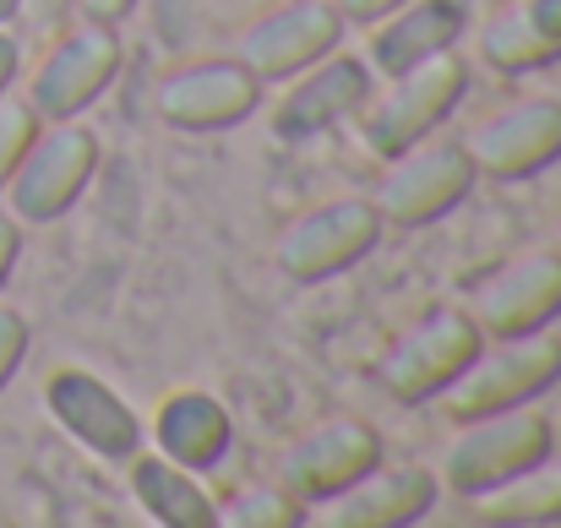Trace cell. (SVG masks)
Instances as JSON below:
<instances>
[{
    "label": "cell",
    "instance_id": "6da1fadb",
    "mask_svg": "<svg viewBox=\"0 0 561 528\" xmlns=\"http://www.w3.org/2000/svg\"><path fill=\"white\" fill-rule=\"evenodd\" d=\"M546 452H557V431L546 414H535V403L491 409V414L453 420V436L442 441V458H436V480L469 502V496L513 480L518 469H529Z\"/></svg>",
    "mask_w": 561,
    "mask_h": 528
},
{
    "label": "cell",
    "instance_id": "7a4b0ae2",
    "mask_svg": "<svg viewBox=\"0 0 561 528\" xmlns=\"http://www.w3.org/2000/svg\"><path fill=\"white\" fill-rule=\"evenodd\" d=\"M469 93V60L458 49L447 55H431L420 66H403L392 77H381V93L371 88L366 110L355 115L360 120V137L376 159H392L403 148H414L420 137H431Z\"/></svg>",
    "mask_w": 561,
    "mask_h": 528
},
{
    "label": "cell",
    "instance_id": "3957f363",
    "mask_svg": "<svg viewBox=\"0 0 561 528\" xmlns=\"http://www.w3.org/2000/svg\"><path fill=\"white\" fill-rule=\"evenodd\" d=\"M561 381V338L551 328L535 333H507V338H480L469 365L442 387V409L453 420L491 414V409H518L535 403Z\"/></svg>",
    "mask_w": 561,
    "mask_h": 528
},
{
    "label": "cell",
    "instance_id": "277c9868",
    "mask_svg": "<svg viewBox=\"0 0 561 528\" xmlns=\"http://www.w3.org/2000/svg\"><path fill=\"white\" fill-rule=\"evenodd\" d=\"M93 175H99V137L82 126V115L77 120H38L16 175L5 180L0 196L11 202V213L22 223H55L82 202Z\"/></svg>",
    "mask_w": 561,
    "mask_h": 528
},
{
    "label": "cell",
    "instance_id": "5b68a950",
    "mask_svg": "<svg viewBox=\"0 0 561 528\" xmlns=\"http://www.w3.org/2000/svg\"><path fill=\"white\" fill-rule=\"evenodd\" d=\"M474 185V164H469V148L453 142V137H420L414 148L392 153L387 170L376 180L371 207L381 213V223H403V229H420V223H436L447 218Z\"/></svg>",
    "mask_w": 561,
    "mask_h": 528
},
{
    "label": "cell",
    "instance_id": "8992f818",
    "mask_svg": "<svg viewBox=\"0 0 561 528\" xmlns=\"http://www.w3.org/2000/svg\"><path fill=\"white\" fill-rule=\"evenodd\" d=\"M480 328L463 306H431L420 311L376 359V381L403 398V403H425L442 398V387L469 365V354L480 349Z\"/></svg>",
    "mask_w": 561,
    "mask_h": 528
},
{
    "label": "cell",
    "instance_id": "52a82bcc",
    "mask_svg": "<svg viewBox=\"0 0 561 528\" xmlns=\"http://www.w3.org/2000/svg\"><path fill=\"white\" fill-rule=\"evenodd\" d=\"M376 240H381V213L366 196H339L284 223V234L273 240V267L289 284H322L371 256Z\"/></svg>",
    "mask_w": 561,
    "mask_h": 528
},
{
    "label": "cell",
    "instance_id": "ba28073f",
    "mask_svg": "<svg viewBox=\"0 0 561 528\" xmlns=\"http://www.w3.org/2000/svg\"><path fill=\"white\" fill-rule=\"evenodd\" d=\"M121 33L104 27V22H82V27H66L44 60L33 66V82H27V104L38 120H77L88 104H99L110 93V82L121 77Z\"/></svg>",
    "mask_w": 561,
    "mask_h": 528
},
{
    "label": "cell",
    "instance_id": "9c48e42d",
    "mask_svg": "<svg viewBox=\"0 0 561 528\" xmlns=\"http://www.w3.org/2000/svg\"><path fill=\"white\" fill-rule=\"evenodd\" d=\"M256 104H262V82L234 55L186 60L153 82V115L175 131H229L251 120Z\"/></svg>",
    "mask_w": 561,
    "mask_h": 528
},
{
    "label": "cell",
    "instance_id": "30bf717a",
    "mask_svg": "<svg viewBox=\"0 0 561 528\" xmlns=\"http://www.w3.org/2000/svg\"><path fill=\"white\" fill-rule=\"evenodd\" d=\"M463 311L474 317V328L485 338L551 328L561 317V251L557 245H535V251L507 256L496 273H485L474 284Z\"/></svg>",
    "mask_w": 561,
    "mask_h": 528
},
{
    "label": "cell",
    "instance_id": "8fae6325",
    "mask_svg": "<svg viewBox=\"0 0 561 528\" xmlns=\"http://www.w3.org/2000/svg\"><path fill=\"white\" fill-rule=\"evenodd\" d=\"M376 77L360 55L328 49L322 60H311L306 71L284 77V93L273 104V137L284 142H306L322 131H339L344 120H355L371 99Z\"/></svg>",
    "mask_w": 561,
    "mask_h": 528
},
{
    "label": "cell",
    "instance_id": "7c38bea8",
    "mask_svg": "<svg viewBox=\"0 0 561 528\" xmlns=\"http://www.w3.org/2000/svg\"><path fill=\"white\" fill-rule=\"evenodd\" d=\"M44 409L55 414V425L88 447L93 458H110V463H126L131 452H142V420L137 409L93 370L82 365H60L49 381H44Z\"/></svg>",
    "mask_w": 561,
    "mask_h": 528
},
{
    "label": "cell",
    "instance_id": "4fadbf2b",
    "mask_svg": "<svg viewBox=\"0 0 561 528\" xmlns=\"http://www.w3.org/2000/svg\"><path fill=\"white\" fill-rule=\"evenodd\" d=\"M344 16L328 5V0H284L273 11H262L240 44H234V60L256 77V82H284L295 71H306L311 60H322L328 49L344 44Z\"/></svg>",
    "mask_w": 561,
    "mask_h": 528
},
{
    "label": "cell",
    "instance_id": "5bb4252c",
    "mask_svg": "<svg viewBox=\"0 0 561 528\" xmlns=\"http://www.w3.org/2000/svg\"><path fill=\"white\" fill-rule=\"evenodd\" d=\"M381 458V436L355 414H333L322 425H311L306 436H295L278 458V485L306 502V513L317 502H328L333 491H344L355 474H366Z\"/></svg>",
    "mask_w": 561,
    "mask_h": 528
},
{
    "label": "cell",
    "instance_id": "9a60e30c",
    "mask_svg": "<svg viewBox=\"0 0 561 528\" xmlns=\"http://www.w3.org/2000/svg\"><path fill=\"white\" fill-rule=\"evenodd\" d=\"M442 496L436 469L420 463H381L376 458L366 474H355L344 491H333L328 502H317L306 518L328 528H403L420 524Z\"/></svg>",
    "mask_w": 561,
    "mask_h": 528
},
{
    "label": "cell",
    "instance_id": "2e32d148",
    "mask_svg": "<svg viewBox=\"0 0 561 528\" xmlns=\"http://www.w3.org/2000/svg\"><path fill=\"white\" fill-rule=\"evenodd\" d=\"M474 175L491 180H529L561 159V99H518L496 115H485L469 137Z\"/></svg>",
    "mask_w": 561,
    "mask_h": 528
},
{
    "label": "cell",
    "instance_id": "e0dca14e",
    "mask_svg": "<svg viewBox=\"0 0 561 528\" xmlns=\"http://www.w3.org/2000/svg\"><path fill=\"white\" fill-rule=\"evenodd\" d=\"M469 27V5L463 0H403L398 11H387L381 22L366 27V66L371 77H392L403 66H420L431 55H447L463 44Z\"/></svg>",
    "mask_w": 561,
    "mask_h": 528
},
{
    "label": "cell",
    "instance_id": "ac0fdd59",
    "mask_svg": "<svg viewBox=\"0 0 561 528\" xmlns=\"http://www.w3.org/2000/svg\"><path fill=\"white\" fill-rule=\"evenodd\" d=\"M474 55L496 77H524V71L557 66L561 60V0H507L502 11H491L480 22Z\"/></svg>",
    "mask_w": 561,
    "mask_h": 528
},
{
    "label": "cell",
    "instance_id": "d6986e66",
    "mask_svg": "<svg viewBox=\"0 0 561 528\" xmlns=\"http://www.w3.org/2000/svg\"><path fill=\"white\" fill-rule=\"evenodd\" d=\"M229 441H234V420H229V409H224L213 392L181 387V392H170V398L159 403V420H153V452H164V458L186 463V469H196V474H207V469L224 463Z\"/></svg>",
    "mask_w": 561,
    "mask_h": 528
},
{
    "label": "cell",
    "instance_id": "ffe728a7",
    "mask_svg": "<svg viewBox=\"0 0 561 528\" xmlns=\"http://www.w3.org/2000/svg\"><path fill=\"white\" fill-rule=\"evenodd\" d=\"M131 469V496L137 507L164 528H213V507L218 496L202 485V474L164 458V452H131L126 458Z\"/></svg>",
    "mask_w": 561,
    "mask_h": 528
},
{
    "label": "cell",
    "instance_id": "44dd1931",
    "mask_svg": "<svg viewBox=\"0 0 561 528\" xmlns=\"http://www.w3.org/2000/svg\"><path fill=\"white\" fill-rule=\"evenodd\" d=\"M469 507L485 524H561V458L557 452L535 458L513 480L469 496Z\"/></svg>",
    "mask_w": 561,
    "mask_h": 528
},
{
    "label": "cell",
    "instance_id": "7402d4cb",
    "mask_svg": "<svg viewBox=\"0 0 561 528\" xmlns=\"http://www.w3.org/2000/svg\"><path fill=\"white\" fill-rule=\"evenodd\" d=\"M213 524L224 528H295L306 524V502H295L278 480L273 485H245L213 507Z\"/></svg>",
    "mask_w": 561,
    "mask_h": 528
},
{
    "label": "cell",
    "instance_id": "603a6c76",
    "mask_svg": "<svg viewBox=\"0 0 561 528\" xmlns=\"http://www.w3.org/2000/svg\"><path fill=\"white\" fill-rule=\"evenodd\" d=\"M33 131H38L33 104H27V99H0V191H5V180L16 175V164H22Z\"/></svg>",
    "mask_w": 561,
    "mask_h": 528
},
{
    "label": "cell",
    "instance_id": "cb8c5ba5",
    "mask_svg": "<svg viewBox=\"0 0 561 528\" xmlns=\"http://www.w3.org/2000/svg\"><path fill=\"white\" fill-rule=\"evenodd\" d=\"M27 344H33L27 317H22L16 306H0V392H5V381L16 376V365L27 359Z\"/></svg>",
    "mask_w": 561,
    "mask_h": 528
},
{
    "label": "cell",
    "instance_id": "d4e9b609",
    "mask_svg": "<svg viewBox=\"0 0 561 528\" xmlns=\"http://www.w3.org/2000/svg\"><path fill=\"white\" fill-rule=\"evenodd\" d=\"M16 256H22V218H16L11 207H0V289H5Z\"/></svg>",
    "mask_w": 561,
    "mask_h": 528
},
{
    "label": "cell",
    "instance_id": "484cf974",
    "mask_svg": "<svg viewBox=\"0 0 561 528\" xmlns=\"http://www.w3.org/2000/svg\"><path fill=\"white\" fill-rule=\"evenodd\" d=\"M328 5H333L350 27H355V22H360V27H371V22H381L387 11H398L403 0H328Z\"/></svg>",
    "mask_w": 561,
    "mask_h": 528
},
{
    "label": "cell",
    "instance_id": "4316f807",
    "mask_svg": "<svg viewBox=\"0 0 561 528\" xmlns=\"http://www.w3.org/2000/svg\"><path fill=\"white\" fill-rule=\"evenodd\" d=\"M131 5H137V0H77L82 22H104V27H121V22L131 16Z\"/></svg>",
    "mask_w": 561,
    "mask_h": 528
},
{
    "label": "cell",
    "instance_id": "83f0119b",
    "mask_svg": "<svg viewBox=\"0 0 561 528\" xmlns=\"http://www.w3.org/2000/svg\"><path fill=\"white\" fill-rule=\"evenodd\" d=\"M16 71H22V44L0 27V99H11V88H16Z\"/></svg>",
    "mask_w": 561,
    "mask_h": 528
},
{
    "label": "cell",
    "instance_id": "f1b7e54d",
    "mask_svg": "<svg viewBox=\"0 0 561 528\" xmlns=\"http://www.w3.org/2000/svg\"><path fill=\"white\" fill-rule=\"evenodd\" d=\"M16 16H22V0H0V27L16 22Z\"/></svg>",
    "mask_w": 561,
    "mask_h": 528
},
{
    "label": "cell",
    "instance_id": "f546056e",
    "mask_svg": "<svg viewBox=\"0 0 561 528\" xmlns=\"http://www.w3.org/2000/svg\"><path fill=\"white\" fill-rule=\"evenodd\" d=\"M551 245H557V251H561V223H557V240H551Z\"/></svg>",
    "mask_w": 561,
    "mask_h": 528
}]
</instances>
